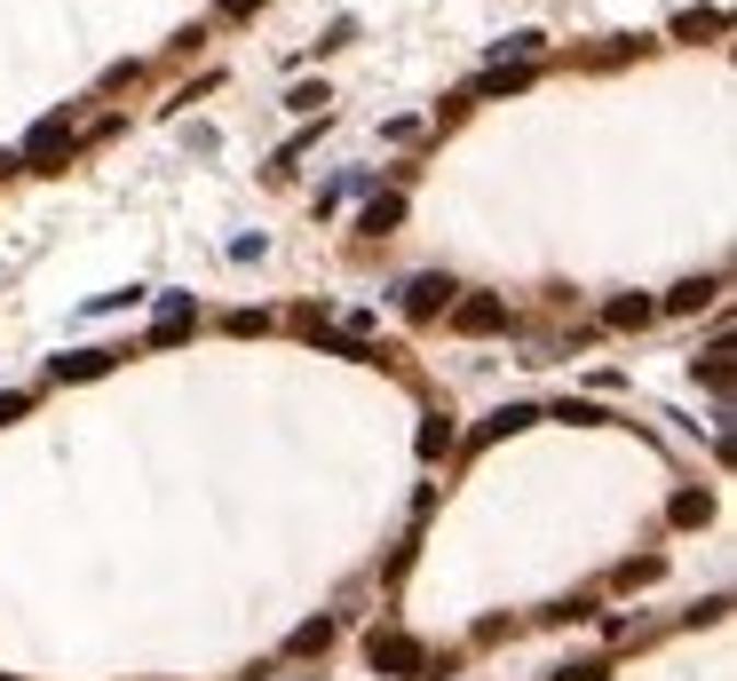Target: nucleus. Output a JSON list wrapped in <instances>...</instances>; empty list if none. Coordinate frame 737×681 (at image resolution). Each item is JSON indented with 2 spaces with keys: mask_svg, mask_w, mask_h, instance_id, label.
Masks as SVG:
<instances>
[{
  "mask_svg": "<svg viewBox=\"0 0 737 681\" xmlns=\"http://www.w3.org/2000/svg\"><path fill=\"white\" fill-rule=\"evenodd\" d=\"M64 159H72V127H64V119H41L24 135V166H32V175H64Z\"/></svg>",
  "mask_w": 737,
  "mask_h": 681,
  "instance_id": "1",
  "label": "nucleus"
},
{
  "mask_svg": "<svg viewBox=\"0 0 737 681\" xmlns=\"http://www.w3.org/2000/svg\"><path fill=\"white\" fill-rule=\"evenodd\" d=\"M365 658H373L381 673H421V666H428V658H421V642H413V634H396V626H373Z\"/></svg>",
  "mask_w": 737,
  "mask_h": 681,
  "instance_id": "2",
  "label": "nucleus"
},
{
  "mask_svg": "<svg viewBox=\"0 0 737 681\" xmlns=\"http://www.w3.org/2000/svg\"><path fill=\"white\" fill-rule=\"evenodd\" d=\"M452 325L460 333H499V325H508V301H499V293H468V301H452Z\"/></svg>",
  "mask_w": 737,
  "mask_h": 681,
  "instance_id": "3",
  "label": "nucleus"
},
{
  "mask_svg": "<svg viewBox=\"0 0 737 681\" xmlns=\"http://www.w3.org/2000/svg\"><path fill=\"white\" fill-rule=\"evenodd\" d=\"M445 301H452V278H413L405 286V310L413 318H445Z\"/></svg>",
  "mask_w": 737,
  "mask_h": 681,
  "instance_id": "4",
  "label": "nucleus"
},
{
  "mask_svg": "<svg viewBox=\"0 0 737 681\" xmlns=\"http://www.w3.org/2000/svg\"><path fill=\"white\" fill-rule=\"evenodd\" d=\"M95 372H112V349H72V357H56V381H95Z\"/></svg>",
  "mask_w": 737,
  "mask_h": 681,
  "instance_id": "5",
  "label": "nucleus"
},
{
  "mask_svg": "<svg viewBox=\"0 0 737 681\" xmlns=\"http://www.w3.org/2000/svg\"><path fill=\"white\" fill-rule=\"evenodd\" d=\"M325 650H333V619L293 626V642H286V658H325Z\"/></svg>",
  "mask_w": 737,
  "mask_h": 681,
  "instance_id": "6",
  "label": "nucleus"
},
{
  "mask_svg": "<svg viewBox=\"0 0 737 681\" xmlns=\"http://www.w3.org/2000/svg\"><path fill=\"white\" fill-rule=\"evenodd\" d=\"M714 293H722V278H682L675 293H666V310H706Z\"/></svg>",
  "mask_w": 737,
  "mask_h": 681,
  "instance_id": "7",
  "label": "nucleus"
},
{
  "mask_svg": "<svg viewBox=\"0 0 737 681\" xmlns=\"http://www.w3.org/2000/svg\"><path fill=\"white\" fill-rule=\"evenodd\" d=\"M540 413H531V404H508V413H492L484 428H476V445H492V436H516V428H531Z\"/></svg>",
  "mask_w": 737,
  "mask_h": 681,
  "instance_id": "8",
  "label": "nucleus"
},
{
  "mask_svg": "<svg viewBox=\"0 0 737 681\" xmlns=\"http://www.w3.org/2000/svg\"><path fill=\"white\" fill-rule=\"evenodd\" d=\"M706 516H714V492H675V523L682 531H698Z\"/></svg>",
  "mask_w": 737,
  "mask_h": 681,
  "instance_id": "9",
  "label": "nucleus"
},
{
  "mask_svg": "<svg viewBox=\"0 0 737 681\" xmlns=\"http://www.w3.org/2000/svg\"><path fill=\"white\" fill-rule=\"evenodd\" d=\"M658 318V301H643V293H619L611 301V325H650Z\"/></svg>",
  "mask_w": 737,
  "mask_h": 681,
  "instance_id": "10",
  "label": "nucleus"
},
{
  "mask_svg": "<svg viewBox=\"0 0 737 681\" xmlns=\"http://www.w3.org/2000/svg\"><path fill=\"white\" fill-rule=\"evenodd\" d=\"M445 445H452V420H445V413H437V420H428V428H421V460H437V452H445Z\"/></svg>",
  "mask_w": 737,
  "mask_h": 681,
  "instance_id": "11",
  "label": "nucleus"
},
{
  "mask_svg": "<svg viewBox=\"0 0 737 681\" xmlns=\"http://www.w3.org/2000/svg\"><path fill=\"white\" fill-rule=\"evenodd\" d=\"M396 215H405V198H373V207H365V230H389Z\"/></svg>",
  "mask_w": 737,
  "mask_h": 681,
  "instance_id": "12",
  "label": "nucleus"
},
{
  "mask_svg": "<svg viewBox=\"0 0 737 681\" xmlns=\"http://www.w3.org/2000/svg\"><path fill=\"white\" fill-rule=\"evenodd\" d=\"M675 32H682V41H698V32H722V16H714V9H690Z\"/></svg>",
  "mask_w": 737,
  "mask_h": 681,
  "instance_id": "13",
  "label": "nucleus"
},
{
  "mask_svg": "<svg viewBox=\"0 0 737 681\" xmlns=\"http://www.w3.org/2000/svg\"><path fill=\"white\" fill-rule=\"evenodd\" d=\"M602 673H611V666H602V658H579V666H563L555 681H602Z\"/></svg>",
  "mask_w": 737,
  "mask_h": 681,
  "instance_id": "14",
  "label": "nucleus"
},
{
  "mask_svg": "<svg viewBox=\"0 0 737 681\" xmlns=\"http://www.w3.org/2000/svg\"><path fill=\"white\" fill-rule=\"evenodd\" d=\"M254 9H262V0H215V16H222V24H239V16H254Z\"/></svg>",
  "mask_w": 737,
  "mask_h": 681,
  "instance_id": "15",
  "label": "nucleus"
},
{
  "mask_svg": "<svg viewBox=\"0 0 737 681\" xmlns=\"http://www.w3.org/2000/svg\"><path fill=\"white\" fill-rule=\"evenodd\" d=\"M24 404H32V396H24V389H9V396H0V428H9V420H16V413H24Z\"/></svg>",
  "mask_w": 737,
  "mask_h": 681,
  "instance_id": "16",
  "label": "nucleus"
}]
</instances>
